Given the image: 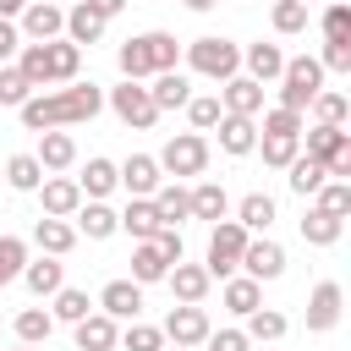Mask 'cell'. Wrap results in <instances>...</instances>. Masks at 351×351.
<instances>
[{"label": "cell", "instance_id": "6da1fadb", "mask_svg": "<svg viewBox=\"0 0 351 351\" xmlns=\"http://www.w3.org/2000/svg\"><path fill=\"white\" fill-rule=\"evenodd\" d=\"M99 110H104V88L99 82H66L55 93H33L16 115H22L27 132H49V126H82Z\"/></svg>", "mask_w": 351, "mask_h": 351}, {"label": "cell", "instance_id": "7a4b0ae2", "mask_svg": "<svg viewBox=\"0 0 351 351\" xmlns=\"http://www.w3.org/2000/svg\"><path fill=\"white\" fill-rule=\"evenodd\" d=\"M186 66H192L197 77L225 82V77L241 71V49H236L230 38H219V33H208V38H192V44H186Z\"/></svg>", "mask_w": 351, "mask_h": 351}, {"label": "cell", "instance_id": "3957f363", "mask_svg": "<svg viewBox=\"0 0 351 351\" xmlns=\"http://www.w3.org/2000/svg\"><path fill=\"white\" fill-rule=\"evenodd\" d=\"M318 88H324V66H318L313 55L285 60V71H280V104H285V110H307Z\"/></svg>", "mask_w": 351, "mask_h": 351}, {"label": "cell", "instance_id": "277c9868", "mask_svg": "<svg viewBox=\"0 0 351 351\" xmlns=\"http://www.w3.org/2000/svg\"><path fill=\"white\" fill-rule=\"evenodd\" d=\"M159 170H170V176H203L208 170V137L203 132H176L159 148Z\"/></svg>", "mask_w": 351, "mask_h": 351}, {"label": "cell", "instance_id": "5b68a950", "mask_svg": "<svg viewBox=\"0 0 351 351\" xmlns=\"http://www.w3.org/2000/svg\"><path fill=\"white\" fill-rule=\"evenodd\" d=\"M247 225H236V219H214V236H208V274H236V263H241V247H247Z\"/></svg>", "mask_w": 351, "mask_h": 351}, {"label": "cell", "instance_id": "8992f818", "mask_svg": "<svg viewBox=\"0 0 351 351\" xmlns=\"http://www.w3.org/2000/svg\"><path fill=\"white\" fill-rule=\"evenodd\" d=\"M110 110H115V121L132 126V132H148V126L159 121V110H154V99H148L143 82H121V88H110Z\"/></svg>", "mask_w": 351, "mask_h": 351}, {"label": "cell", "instance_id": "52a82bcc", "mask_svg": "<svg viewBox=\"0 0 351 351\" xmlns=\"http://www.w3.org/2000/svg\"><path fill=\"white\" fill-rule=\"evenodd\" d=\"M16 33H22V44H49L66 33V11L55 0H27V11L16 16Z\"/></svg>", "mask_w": 351, "mask_h": 351}, {"label": "cell", "instance_id": "ba28073f", "mask_svg": "<svg viewBox=\"0 0 351 351\" xmlns=\"http://www.w3.org/2000/svg\"><path fill=\"white\" fill-rule=\"evenodd\" d=\"M165 340H170V346H203V340H208V313H203V302L170 307V313H165Z\"/></svg>", "mask_w": 351, "mask_h": 351}, {"label": "cell", "instance_id": "9c48e42d", "mask_svg": "<svg viewBox=\"0 0 351 351\" xmlns=\"http://www.w3.org/2000/svg\"><path fill=\"white\" fill-rule=\"evenodd\" d=\"M236 269H241V274H252L258 285H263V280H280V274H285V247H280V241H269V236H263V241H252V236H247V247H241V263H236Z\"/></svg>", "mask_w": 351, "mask_h": 351}, {"label": "cell", "instance_id": "30bf717a", "mask_svg": "<svg viewBox=\"0 0 351 351\" xmlns=\"http://www.w3.org/2000/svg\"><path fill=\"white\" fill-rule=\"evenodd\" d=\"M340 307H346V291H340L335 280H318L313 296H307V329H313V335H329V329L340 324Z\"/></svg>", "mask_w": 351, "mask_h": 351}, {"label": "cell", "instance_id": "8fae6325", "mask_svg": "<svg viewBox=\"0 0 351 351\" xmlns=\"http://www.w3.org/2000/svg\"><path fill=\"white\" fill-rule=\"evenodd\" d=\"M77 236H88V241H110L115 230H121V214L104 203V197H88V203H77Z\"/></svg>", "mask_w": 351, "mask_h": 351}, {"label": "cell", "instance_id": "7c38bea8", "mask_svg": "<svg viewBox=\"0 0 351 351\" xmlns=\"http://www.w3.org/2000/svg\"><path fill=\"white\" fill-rule=\"evenodd\" d=\"M99 313H110L115 324H132V318L143 313V285H137V280H110V285L99 291Z\"/></svg>", "mask_w": 351, "mask_h": 351}, {"label": "cell", "instance_id": "4fadbf2b", "mask_svg": "<svg viewBox=\"0 0 351 351\" xmlns=\"http://www.w3.org/2000/svg\"><path fill=\"white\" fill-rule=\"evenodd\" d=\"M115 176H121V186H126L132 197H154V186L165 181V170H159L154 154H132L126 165H115Z\"/></svg>", "mask_w": 351, "mask_h": 351}, {"label": "cell", "instance_id": "5bb4252c", "mask_svg": "<svg viewBox=\"0 0 351 351\" xmlns=\"http://www.w3.org/2000/svg\"><path fill=\"white\" fill-rule=\"evenodd\" d=\"M71 329H77V351H115V346H121V324H115L110 313H88V318H77Z\"/></svg>", "mask_w": 351, "mask_h": 351}, {"label": "cell", "instance_id": "9a60e30c", "mask_svg": "<svg viewBox=\"0 0 351 351\" xmlns=\"http://www.w3.org/2000/svg\"><path fill=\"white\" fill-rule=\"evenodd\" d=\"M219 110H225V115H258V110H263V82H252V77H225Z\"/></svg>", "mask_w": 351, "mask_h": 351}, {"label": "cell", "instance_id": "2e32d148", "mask_svg": "<svg viewBox=\"0 0 351 351\" xmlns=\"http://www.w3.org/2000/svg\"><path fill=\"white\" fill-rule=\"evenodd\" d=\"M302 137H307V159H318V165H329V159H340V154H351V132L346 126H302Z\"/></svg>", "mask_w": 351, "mask_h": 351}, {"label": "cell", "instance_id": "e0dca14e", "mask_svg": "<svg viewBox=\"0 0 351 351\" xmlns=\"http://www.w3.org/2000/svg\"><path fill=\"white\" fill-rule=\"evenodd\" d=\"M38 197H44V214L71 219V214H77V203H82V186H77L71 176H44V181H38Z\"/></svg>", "mask_w": 351, "mask_h": 351}, {"label": "cell", "instance_id": "ac0fdd59", "mask_svg": "<svg viewBox=\"0 0 351 351\" xmlns=\"http://www.w3.org/2000/svg\"><path fill=\"white\" fill-rule=\"evenodd\" d=\"M165 285L176 291V302H203L208 296V285H214V274L203 269V263H170V274H165Z\"/></svg>", "mask_w": 351, "mask_h": 351}, {"label": "cell", "instance_id": "d6986e66", "mask_svg": "<svg viewBox=\"0 0 351 351\" xmlns=\"http://www.w3.org/2000/svg\"><path fill=\"white\" fill-rule=\"evenodd\" d=\"M44 170H71L77 165V137L71 132H60V126H49V132H38V154H33Z\"/></svg>", "mask_w": 351, "mask_h": 351}, {"label": "cell", "instance_id": "ffe728a7", "mask_svg": "<svg viewBox=\"0 0 351 351\" xmlns=\"http://www.w3.org/2000/svg\"><path fill=\"white\" fill-rule=\"evenodd\" d=\"M16 280H27V291H33V296H55V291L66 285V263L44 252V258H27Z\"/></svg>", "mask_w": 351, "mask_h": 351}, {"label": "cell", "instance_id": "44dd1931", "mask_svg": "<svg viewBox=\"0 0 351 351\" xmlns=\"http://www.w3.org/2000/svg\"><path fill=\"white\" fill-rule=\"evenodd\" d=\"M241 66H247V77H252V82H274V77L285 71V49L258 38V44H247V49H241Z\"/></svg>", "mask_w": 351, "mask_h": 351}, {"label": "cell", "instance_id": "7402d4cb", "mask_svg": "<svg viewBox=\"0 0 351 351\" xmlns=\"http://www.w3.org/2000/svg\"><path fill=\"white\" fill-rule=\"evenodd\" d=\"M33 241H38V252H49V258H66V252L77 247V225H71V219H55V214H44V219L33 225Z\"/></svg>", "mask_w": 351, "mask_h": 351}, {"label": "cell", "instance_id": "603a6c76", "mask_svg": "<svg viewBox=\"0 0 351 351\" xmlns=\"http://www.w3.org/2000/svg\"><path fill=\"white\" fill-rule=\"evenodd\" d=\"M104 22H110V16H99L88 0H77V5L66 11V38H71L77 49H82V44H99V38H104Z\"/></svg>", "mask_w": 351, "mask_h": 351}, {"label": "cell", "instance_id": "cb8c5ba5", "mask_svg": "<svg viewBox=\"0 0 351 351\" xmlns=\"http://www.w3.org/2000/svg\"><path fill=\"white\" fill-rule=\"evenodd\" d=\"M148 99H154V110L165 115V110H186V99H192V82L181 77V71H154V88H148Z\"/></svg>", "mask_w": 351, "mask_h": 351}, {"label": "cell", "instance_id": "d4e9b609", "mask_svg": "<svg viewBox=\"0 0 351 351\" xmlns=\"http://www.w3.org/2000/svg\"><path fill=\"white\" fill-rule=\"evenodd\" d=\"M219 148L236 154V159L252 154V148H258V121H252V115H219Z\"/></svg>", "mask_w": 351, "mask_h": 351}, {"label": "cell", "instance_id": "484cf974", "mask_svg": "<svg viewBox=\"0 0 351 351\" xmlns=\"http://www.w3.org/2000/svg\"><path fill=\"white\" fill-rule=\"evenodd\" d=\"M219 302H225L236 318H247L252 307H263V285H258L252 274H225V291H219Z\"/></svg>", "mask_w": 351, "mask_h": 351}, {"label": "cell", "instance_id": "4316f807", "mask_svg": "<svg viewBox=\"0 0 351 351\" xmlns=\"http://www.w3.org/2000/svg\"><path fill=\"white\" fill-rule=\"evenodd\" d=\"M154 208H159L165 225H181V219H192V192L181 181H159L154 186Z\"/></svg>", "mask_w": 351, "mask_h": 351}, {"label": "cell", "instance_id": "83f0119b", "mask_svg": "<svg viewBox=\"0 0 351 351\" xmlns=\"http://www.w3.org/2000/svg\"><path fill=\"white\" fill-rule=\"evenodd\" d=\"M44 60H49V82H77L82 49H77L71 38H49V44H44Z\"/></svg>", "mask_w": 351, "mask_h": 351}, {"label": "cell", "instance_id": "f1b7e54d", "mask_svg": "<svg viewBox=\"0 0 351 351\" xmlns=\"http://www.w3.org/2000/svg\"><path fill=\"white\" fill-rule=\"evenodd\" d=\"M159 225H165V219H159L154 197H132V203L121 208V230H132V241H148V236H154Z\"/></svg>", "mask_w": 351, "mask_h": 351}, {"label": "cell", "instance_id": "f546056e", "mask_svg": "<svg viewBox=\"0 0 351 351\" xmlns=\"http://www.w3.org/2000/svg\"><path fill=\"white\" fill-rule=\"evenodd\" d=\"M340 230H346V219H340V214H324L318 203H313L307 219H302V241H307V247H335Z\"/></svg>", "mask_w": 351, "mask_h": 351}, {"label": "cell", "instance_id": "4dcf8cb0", "mask_svg": "<svg viewBox=\"0 0 351 351\" xmlns=\"http://www.w3.org/2000/svg\"><path fill=\"white\" fill-rule=\"evenodd\" d=\"M165 274H170V258H165L154 241H137V247H132V280H137V285H159Z\"/></svg>", "mask_w": 351, "mask_h": 351}, {"label": "cell", "instance_id": "1f68e13d", "mask_svg": "<svg viewBox=\"0 0 351 351\" xmlns=\"http://www.w3.org/2000/svg\"><path fill=\"white\" fill-rule=\"evenodd\" d=\"M0 176H5V186H11V192H38V181H44V165H38L33 154H11V159L0 165Z\"/></svg>", "mask_w": 351, "mask_h": 351}, {"label": "cell", "instance_id": "d6a6232c", "mask_svg": "<svg viewBox=\"0 0 351 351\" xmlns=\"http://www.w3.org/2000/svg\"><path fill=\"white\" fill-rule=\"evenodd\" d=\"M77 186H82V197H110L115 186H121V176H115V159H88V170L77 176Z\"/></svg>", "mask_w": 351, "mask_h": 351}, {"label": "cell", "instance_id": "836d02e7", "mask_svg": "<svg viewBox=\"0 0 351 351\" xmlns=\"http://www.w3.org/2000/svg\"><path fill=\"white\" fill-rule=\"evenodd\" d=\"M225 214H230L225 186H219V181H197V186H192V219H208V225H214V219H225Z\"/></svg>", "mask_w": 351, "mask_h": 351}, {"label": "cell", "instance_id": "e575fe53", "mask_svg": "<svg viewBox=\"0 0 351 351\" xmlns=\"http://www.w3.org/2000/svg\"><path fill=\"white\" fill-rule=\"evenodd\" d=\"M285 170H291V192H296V197H313V192L329 181V170H324L318 159H307V154H296Z\"/></svg>", "mask_w": 351, "mask_h": 351}, {"label": "cell", "instance_id": "d590c367", "mask_svg": "<svg viewBox=\"0 0 351 351\" xmlns=\"http://www.w3.org/2000/svg\"><path fill=\"white\" fill-rule=\"evenodd\" d=\"M115 60H121V77H126V82L154 77V60H148V44H143V38H126V44L115 49Z\"/></svg>", "mask_w": 351, "mask_h": 351}, {"label": "cell", "instance_id": "8d00e7d4", "mask_svg": "<svg viewBox=\"0 0 351 351\" xmlns=\"http://www.w3.org/2000/svg\"><path fill=\"white\" fill-rule=\"evenodd\" d=\"M236 225H247V230H269V225H274V197H269V192H247L241 208H236Z\"/></svg>", "mask_w": 351, "mask_h": 351}, {"label": "cell", "instance_id": "74e56055", "mask_svg": "<svg viewBox=\"0 0 351 351\" xmlns=\"http://www.w3.org/2000/svg\"><path fill=\"white\" fill-rule=\"evenodd\" d=\"M88 313H93L88 291H77V285H60V291H55V307H49L55 324H77V318H88Z\"/></svg>", "mask_w": 351, "mask_h": 351}, {"label": "cell", "instance_id": "f35d334b", "mask_svg": "<svg viewBox=\"0 0 351 351\" xmlns=\"http://www.w3.org/2000/svg\"><path fill=\"white\" fill-rule=\"evenodd\" d=\"M49 335H55V318H49L44 307H22V313H16V340H22V346H44Z\"/></svg>", "mask_w": 351, "mask_h": 351}, {"label": "cell", "instance_id": "ab89813d", "mask_svg": "<svg viewBox=\"0 0 351 351\" xmlns=\"http://www.w3.org/2000/svg\"><path fill=\"white\" fill-rule=\"evenodd\" d=\"M285 329H291V324H285V313H274V307H252L241 335H247V340H280Z\"/></svg>", "mask_w": 351, "mask_h": 351}, {"label": "cell", "instance_id": "60d3db41", "mask_svg": "<svg viewBox=\"0 0 351 351\" xmlns=\"http://www.w3.org/2000/svg\"><path fill=\"white\" fill-rule=\"evenodd\" d=\"M27 99H33V82L5 60V66H0V110H22Z\"/></svg>", "mask_w": 351, "mask_h": 351}, {"label": "cell", "instance_id": "b9f144b4", "mask_svg": "<svg viewBox=\"0 0 351 351\" xmlns=\"http://www.w3.org/2000/svg\"><path fill=\"white\" fill-rule=\"evenodd\" d=\"M143 44H148V60H154V71H176V60H181V44H176V33H143Z\"/></svg>", "mask_w": 351, "mask_h": 351}, {"label": "cell", "instance_id": "7bdbcfd3", "mask_svg": "<svg viewBox=\"0 0 351 351\" xmlns=\"http://www.w3.org/2000/svg\"><path fill=\"white\" fill-rule=\"evenodd\" d=\"M313 115H318L324 126H346L351 104H346V93H335V88H318V93H313Z\"/></svg>", "mask_w": 351, "mask_h": 351}, {"label": "cell", "instance_id": "ee69618b", "mask_svg": "<svg viewBox=\"0 0 351 351\" xmlns=\"http://www.w3.org/2000/svg\"><path fill=\"white\" fill-rule=\"evenodd\" d=\"M258 115H263V137H302V110L274 104V110H258Z\"/></svg>", "mask_w": 351, "mask_h": 351}, {"label": "cell", "instance_id": "f6af8a7d", "mask_svg": "<svg viewBox=\"0 0 351 351\" xmlns=\"http://www.w3.org/2000/svg\"><path fill=\"white\" fill-rule=\"evenodd\" d=\"M313 203H318L324 214H340V219H346V214H351V181H335V176H329V181L313 192Z\"/></svg>", "mask_w": 351, "mask_h": 351}, {"label": "cell", "instance_id": "bcb514c9", "mask_svg": "<svg viewBox=\"0 0 351 351\" xmlns=\"http://www.w3.org/2000/svg\"><path fill=\"white\" fill-rule=\"evenodd\" d=\"M16 55H22V60H16V71H22L33 88H49V60H44V44H22Z\"/></svg>", "mask_w": 351, "mask_h": 351}, {"label": "cell", "instance_id": "7dc6e473", "mask_svg": "<svg viewBox=\"0 0 351 351\" xmlns=\"http://www.w3.org/2000/svg\"><path fill=\"white\" fill-rule=\"evenodd\" d=\"M219 115H225V110H219V99H214V93H192V99H186V121H192L197 132H214V126H219Z\"/></svg>", "mask_w": 351, "mask_h": 351}, {"label": "cell", "instance_id": "c3c4849f", "mask_svg": "<svg viewBox=\"0 0 351 351\" xmlns=\"http://www.w3.org/2000/svg\"><path fill=\"white\" fill-rule=\"evenodd\" d=\"M269 22H274V33H302V27H307V5H302V0H274Z\"/></svg>", "mask_w": 351, "mask_h": 351}, {"label": "cell", "instance_id": "681fc988", "mask_svg": "<svg viewBox=\"0 0 351 351\" xmlns=\"http://www.w3.org/2000/svg\"><path fill=\"white\" fill-rule=\"evenodd\" d=\"M121 346H126V351H159V346H165V329H154V324H137V318H132V324L121 329Z\"/></svg>", "mask_w": 351, "mask_h": 351}, {"label": "cell", "instance_id": "f907efd6", "mask_svg": "<svg viewBox=\"0 0 351 351\" xmlns=\"http://www.w3.org/2000/svg\"><path fill=\"white\" fill-rule=\"evenodd\" d=\"M22 263H27V241H22V236H0V285L16 280Z\"/></svg>", "mask_w": 351, "mask_h": 351}, {"label": "cell", "instance_id": "816d5d0a", "mask_svg": "<svg viewBox=\"0 0 351 351\" xmlns=\"http://www.w3.org/2000/svg\"><path fill=\"white\" fill-rule=\"evenodd\" d=\"M296 154H302V137H263V165L285 170V165H291Z\"/></svg>", "mask_w": 351, "mask_h": 351}, {"label": "cell", "instance_id": "f5cc1de1", "mask_svg": "<svg viewBox=\"0 0 351 351\" xmlns=\"http://www.w3.org/2000/svg\"><path fill=\"white\" fill-rule=\"evenodd\" d=\"M324 38H351V5L346 0H329L324 5Z\"/></svg>", "mask_w": 351, "mask_h": 351}, {"label": "cell", "instance_id": "db71d44e", "mask_svg": "<svg viewBox=\"0 0 351 351\" xmlns=\"http://www.w3.org/2000/svg\"><path fill=\"white\" fill-rule=\"evenodd\" d=\"M318 66H324V71H351V38H324Z\"/></svg>", "mask_w": 351, "mask_h": 351}, {"label": "cell", "instance_id": "11a10c76", "mask_svg": "<svg viewBox=\"0 0 351 351\" xmlns=\"http://www.w3.org/2000/svg\"><path fill=\"white\" fill-rule=\"evenodd\" d=\"M148 241H154V247H159V252H165L170 263H181V258H186V241H181V230H176V225H159V230H154Z\"/></svg>", "mask_w": 351, "mask_h": 351}, {"label": "cell", "instance_id": "9f6ffc18", "mask_svg": "<svg viewBox=\"0 0 351 351\" xmlns=\"http://www.w3.org/2000/svg\"><path fill=\"white\" fill-rule=\"evenodd\" d=\"M203 346H208V351H252V340H247L241 329H208Z\"/></svg>", "mask_w": 351, "mask_h": 351}, {"label": "cell", "instance_id": "6f0895ef", "mask_svg": "<svg viewBox=\"0 0 351 351\" xmlns=\"http://www.w3.org/2000/svg\"><path fill=\"white\" fill-rule=\"evenodd\" d=\"M16 49H22V33H16V22H0V66H5Z\"/></svg>", "mask_w": 351, "mask_h": 351}, {"label": "cell", "instance_id": "680465c9", "mask_svg": "<svg viewBox=\"0 0 351 351\" xmlns=\"http://www.w3.org/2000/svg\"><path fill=\"white\" fill-rule=\"evenodd\" d=\"M27 11V0H0V22H16Z\"/></svg>", "mask_w": 351, "mask_h": 351}, {"label": "cell", "instance_id": "91938a15", "mask_svg": "<svg viewBox=\"0 0 351 351\" xmlns=\"http://www.w3.org/2000/svg\"><path fill=\"white\" fill-rule=\"evenodd\" d=\"M99 16H115V11H126V0H88Z\"/></svg>", "mask_w": 351, "mask_h": 351}, {"label": "cell", "instance_id": "94428289", "mask_svg": "<svg viewBox=\"0 0 351 351\" xmlns=\"http://www.w3.org/2000/svg\"><path fill=\"white\" fill-rule=\"evenodd\" d=\"M181 5H186V11H214L219 0H181Z\"/></svg>", "mask_w": 351, "mask_h": 351}, {"label": "cell", "instance_id": "6125c7cd", "mask_svg": "<svg viewBox=\"0 0 351 351\" xmlns=\"http://www.w3.org/2000/svg\"><path fill=\"white\" fill-rule=\"evenodd\" d=\"M159 351H192V346H159Z\"/></svg>", "mask_w": 351, "mask_h": 351}, {"label": "cell", "instance_id": "be15d7a7", "mask_svg": "<svg viewBox=\"0 0 351 351\" xmlns=\"http://www.w3.org/2000/svg\"><path fill=\"white\" fill-rule=\"evenodd\" d=\"M11 351H38V346H11Z\"/></svg>", "mask_w": 351, "mask_h": 351}, {"label": "cell", "instance_id": "e7e4bbea", "mask_svg": "<svg viewBox=\"0 0 351 351\" xmlns=\"http://www.w3.org/2000/svg\"><path fill=\"white\" fill-rule=\"evenodd\" d=\"M302 5H313V0H302Z\"/></svg>", "mask_w": 351, "mask_h": 351}, {"label": "cell", "instance_id": "03108f58", "mask_svg": "<svg viewBox=\"0 0 351 351\" xmlns=\"http://www.w3.org/2000/svg\"><path fill=\"white\" fill-rule=\"evenodd\" d=\"M0 181H5V176H0Z\"/></svg>", "mask_w": 351, "mask_h": 351}]
</instances>
